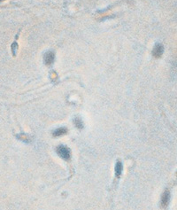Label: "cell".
I'll return each mask as SVG.
<instances>
[{
	"mask_svg": "<svg viewBox=\"0 0 177 210\" xmlns=\"http://www.w3.org/2000/svg\"><path fill=\"white\" fill-rule=\"evenodd\" d=\"M57 153L64 160H69L70 159V151L68 147L64 145H60L57 148Z\"/></svg>",
	"mask_w": 177,
	"mask_h": 210,
	"instance_id": "6da1fadb",
	"label": "cell"
},
{
	"mask_svg": "<svg viewBox=\"0 0 177 210\" xmlns=\"http://www.w3.org/2000/svg\"><path fill=\"white\" fill-rule=\"evenodd\" d=\"M163 46L161 44H158L155 45V47H154L153 51H152V54H153V56L155 58H160V57H161V55L163 53Z\"/></svg>",
	"mask_w": 177,
	"mask_h": 210,
	"instance_id": "7a4b0ae2",
	"label": "cell"
},
{
	"mask_svg": "<svg viewBox=\"0 0 177 210\" xmlns=\"http://www.w3.org/2000/svg\"><path fill=\"white\" fill-rule=\"evenodd\" d=\"M54 61V54L52 52H49L44 55V63L46 65H51Z\"/></svg>",
	"mask_w": 177,
	"mask_h": 210,
	"instance_id": "3957f363",
	"label": "cell"
},
{
	"mask_svg": "<svg viewBox=\"0 0 177 210\" xmlns=\"http://www.w3.org/2000/svg\"><path fill=\"white\" fill-rule=\"evenodd\" d=\"M169 198H170V193L168 191H166L164 192V194L162 195V199H161V205L163 208H166L168 204V201H169Z\"/></svg>",
	"mask_w": 177,
	"mask_h": 210,
	"instance_id": "277c9868",
	"label": "cell"
},
{
	"mask_svg": "<svg viewBox=\"0 0 177 210\" xmlns=\"http://www.w3.org/2000/svg\"><path fill=\"white\" fill-rule=\"evenodd\" d=\"M67 133V130L65 128H59L58 130H56L54 132H53V135L55 137H59V136H63Z\"/></svg>",
	"mask_w": 177,
	"mask_h": 210,
	"instance_id": "5b68a950",
	"label": "cell"
},
{
	"mask_svg": "<svg viewBox=\"0 0 177 210\" xmlns=\"http://www.w3.org/2000/svg\"><path fill=\"white\" fill-rule=\"evenodd\" d=\"M115 171H116V176H120L122 171V164L119 161L116 163V167H115Z\"/></svg>",
	"mask_w": 177,
	"mask_h": 210,
	"instance_id": "8992f818",
	"label": "cell"
},
{
	"mask_svg": "<svg viewBox=\"0 0 177 210\" xmlns=\"http://www.w3.org/2000/svg\"><path fill=\"white\" fill-rule=\"evenodd\" d=\"M74 123H75V125H76V127H77V128H79V129H82V121H81L80 119H76V120H75V121H74Z\"/></svg>",
	"mask_w": 177,
	"mask_h": 210,
	"instance_id": "52a82bcc",
	"label": "cell"
}]
</instances>
